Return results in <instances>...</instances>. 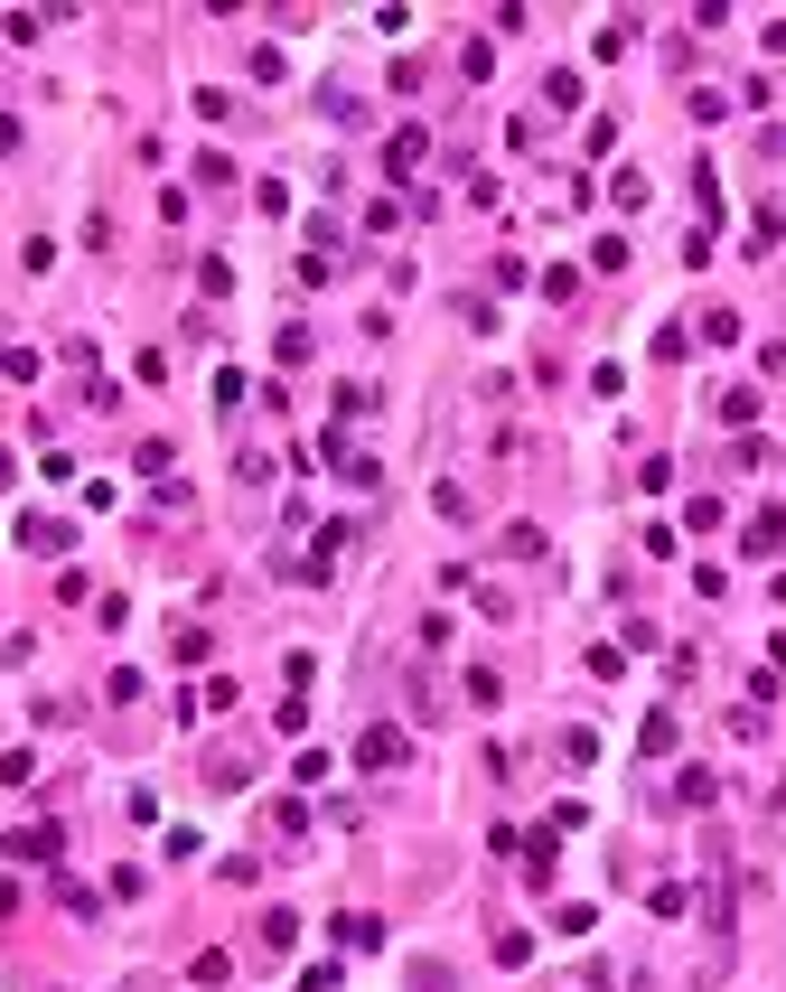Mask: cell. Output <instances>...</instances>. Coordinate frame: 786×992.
I'll return each mask as SVG.
<instances>
[{
    "instance_id": "cell-1",
    "label": "cell",
    "mask_w": 786,
    "mask_h": 992,
    "mask_svg": "<svg viewBox=\"0 0 786 992\" xmlns=\"http://www.w3.org/2000/svg\"><path fill=\"white\" fill-rule=\"evenodd\" d=\"M403 749H413V739L393 731V721H374V731L356 739V759H366V768H403Z\"/></svg>"
},
{
    "instance_id": "cell-2",
    "label": "cell",
    "mask_w": 786,
    "mask_h": 992,
    "mask_svg": "<svg viewBox=\"0 0 786 992\" xmlns=\"http://www.w3.org/2000/svg\"><path fill=\"white\" fill-rule=\"evenodd\" d=\"M421 150H431L421 132H393V150H384V160H393V179H413V169H421Z\"/></svg>"
},
{
    "instance_id": "cell-3",
    "label": "cell",
    "mask_w": 786,
    "mask_h": 992,
    "mask_svg": "<svg viewBox=\"0 0 786 992\" xmlns=\"http://www.w3.org/2000/svg\"><path fill=\"white\" fill-rule=\"evenodd\" d=\"M10 853H20V861H57V824H38V833H10Z\"/></svg>"
},
{
    "instance_id": "cell-4",
    "label": "cell",
    "mask_w": 786,
    "mask_h": 992,
    "mask_svg": "<svg viewBox=\"0 0 786 992\" xmlns=\"http://www.w3.org/2000/svg\"><path fill=\"white\" fill-rule=\"evenodd\" d=\"M0 487H10V450H0Z\"/></svg>"
},
{
    "instance_id": "cell-5",
    "label": "cell",
    "mask_w": 786,
    "mask_h": 992,
    "mask_svg": "<svg viewBox=\"0 0 786 992\" xmlns=\"http://www.w3.org/2000/svg\"><path fill=\"white\" fill-rule=\"evenodd\" d=\"M0 150H10V122H0Z\"/></svg>"
}]
</instances>
